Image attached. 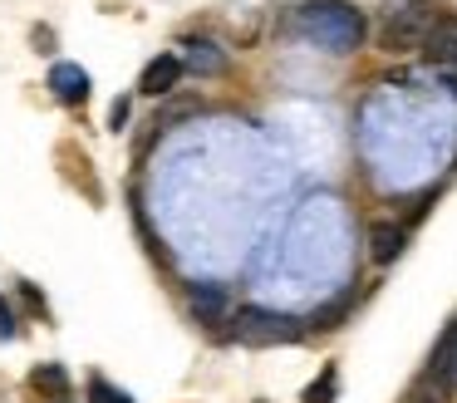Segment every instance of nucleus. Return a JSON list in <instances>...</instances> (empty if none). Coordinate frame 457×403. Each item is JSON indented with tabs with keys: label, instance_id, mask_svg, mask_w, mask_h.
I'll return each mask as SVG.
<instances>
[{
	"label": "nucleus",
	"instance_id": "1",
	"mask_svg": "<svg viewBox=\"0 0 457 403\" xmlns=\"http://www.w3.org/2000/svg\"><path fill=\"white\" fill-rule=\"evenodd\" d=\"M290 29L335 49V55H349V49L364 45V15L354 5H345V0H310V5H300L290 15Z\"/></svg>",
	"mask_w": 457,
	"mask_h": 403
},
{
	"label": "nucleus",
	"instance_id": "2",
	"mask_svg": "<svg viewBox=\"0 0 457 403\" xmlns=\"http://www.w3.org/2000/svg\"><path fill=\"white\" fill-rule=\"evenodd\" d=\"M433 25H437L433 5H423V0H403V5H394L384 15V25H378V45H384V55H413V49L428 45Z\"/></svg>",
	"mask_w": 457,
	"mask_h": 403
},
{
	"label": "nucleus",
	"instance_id": "3",
	"mask_svg": "<svg viewBox=\"0 0 457 403\" xmlns=\"http://www.w3.org/2000/svg\"><path fill=\"white\" fill-rule=\"evenodd\" d=\"M231 334L251 349H266V344H295L305 334V324L295 315H280V310H261V305H241L237 320H231Z\"/></svg>",
	"mask_w": 457,
	"mask_h": 403
},
{
	"label": "nucleus",
	"instance_id": "4",
	"mask_svg": "<svg viewBox=\"0 0 457 403\" xmlns=\"http://www.w3.org/2000/svg\"><path fill=\"white\" fill-rule=\"evenodd\" d=\"M187 55H182V69H192L197 79H217L227 74V49L217 45V39H187Z\"/></svg>",
	"mask_w": 457,
	"mask_h": 403
},
{
	"label": "nucleus",
	"instance_id": "5",
	"mask_svg": "<svg viewBox=\"0 0 457 403\" xmlns=\"http://www.w3.org/2000/svg\"><path fill=\"white\" fill-rule=\"evenodd\" d=\"M178 79H182V59L178 55H158L148 69H143V84L138 88L148 98H168L172 88H178Z\"/></svg>",
	"mask_w": 457,
	"mask_h": 403
},
{
	"label": "nucleus",
	"instance_id": "6",
	"mask_svg": "<svg viewBox=\"0 0 457 403\" xmlns=\"http://www.w3.org/2000/svg\"><path fill=\"white\" fill-rule=\"evenodd\" d=\"M50 94L60 98V104H84L89 98V74H84L79 64H54L50 69Z\"/></svg>",
	"mask_w": 457,
	"mask_h": 403
},
{
	"label": "nucleus",
	"instance_id": "7",
	"mask_svg": "<svg viewBox=\"0 0 457 403\" xmlns=\"http://www.w3.org/2000/svg\"><path fill=\"white\" fill-rule=\"evenodd\" d=\"M423 55L433 59V64H447V69L457 64V15H437V25H433V35H428Z\"/></svg>",
	"mask_w": 457,
	"mask_h": 403
},
{
	"label": "nucleus",
	"instance_id": "8",
	"mask_svg": "<svg viewBox=\"0 0 457 403\" xmlns=\"http://www.w3.org/2000/svg\"><path fill=\"white\" fill-rule=\"evenodd\" d=\"M403 241H408V226H398V222H378L374 231H369V256H374L378 265H388L398 251H403Z\"/></svg>",
	"mask_w": 457,
	"mask_h": 403
},
{
	"label": "nucleus",
	"instance_id": "9",
	"mask_svg": "<svg viewBox=\"0 0 457 403\" xmlns=\"http://www.w3.org/2000/svg\"><path fill=\"white\" fill-rule=\"evenodd\" d=\"M192 315L202 324H221L227 320V290L221 285H192Z\"/></svg>",
	"mask_w": 457,
	"mask_h": 403
},
{
	"label": "nucleus",
	"instance_id": "10",
	"mask_svg": "<svg viewBox=\"0 0 457 403\" xmlns=\"http://www.w3.org/2000/svg\"><path fill=\"white\" fill-rule=\"evenodd\" d=\"M30 383H35V389H45V393H54V399L70 393V374H64L60 364H40V369L30 374Z\"/></svg>",
	"mask_w": 457,
	"mask_h": 403
},
{
	"label": "nucleus",
	"instance_id": "11",
	"mask_svg": "<svg viewBox=\"0 0 457 403\" xmlns=\"http://www.w3.org/2000/svg\"><path fill=\"white\" fill-rule=\"evenodd\" d=\"M197 98H182V104H168V108H162V113H158V123H153V128H158V133H168V128L172 123H178V118H187V113H197Z\"/></svg>",
	"mask_w": 457,
	"mask_h": 403
},
{
	"label": "nucleus",
	"instance_id": "12",
	"mask_svg": "<svg viewBox=\"0 0 457 403\" xmlns=\"http://www.w3.org/2000/svg\"><path fill=\"white\" fill-rule=\"evenodd\" d=\"M89 399H94V403H133L123 389H109L104 379H89Z\"/></svg>",
	"mask_w": 457,
	"mask_h": 403
},
{
	"label": "nucleus",
	"instance_id": "13",
	"mask_svg": "<svg viewBox=\"0 0 457 403\" xmlns=\"http://www.w3.org/2000/svg\"><path fill=\"white\" fill-rule=\"evenodd\" d=\"M329 399H335V369H325L320 383H310V393H305V403H329Z\"/></svg>",
	"mask_w": 457,
	"mask_h": 403
},
{
	"label": "nucleus",
	"instance_id": "14",
	"mask_svg": "<svg viewBox=\"0 0 457 403\" xmlns=\"http://www.w3.org/2000/svg\"><path fill=\"white\" fill-rule=\"evenodd\" d=\"M0 340H15V315L5 300H0Z\"/></svg>",
	"mask_w": 457,
	"mask_h": 403
}]
</instances>
